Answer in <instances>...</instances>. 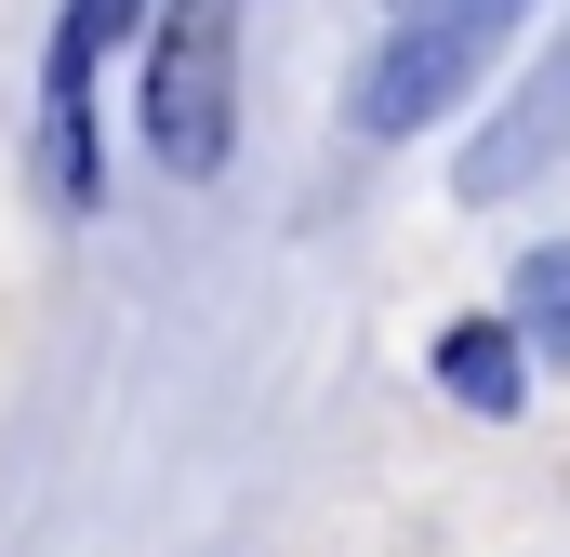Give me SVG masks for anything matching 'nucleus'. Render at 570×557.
<instances>
[{
	"mask_svg": "<svg viewBox=\"0 0 570 557\" xmlns=\"http://www.w3.org/2000/svg\"><path fill=\"white\" fill-rule=\"evenodd\" d=\"M504 332H531L544 359H570V240H544L531 266H518V319Z\"/></svg>",
	"mask_w": 570,
	"mask_h": 557,
	"instance_id": "6",
	"label": "nucleus"
},
{
	"mask_svg": "<svg viewBox=\"0 0 570 557\" xmlns=\"http://www.w3.org/2000/svg\"><path fill=\"white\" fill-rule=\"evenodd\" d=\"M558 159H570V27L544 40V67L504 94V120L464 146V199H518V186L558 173Z\"/></svg>",
	"mask_w": 570,
	"mask_h": 557,
	"instance_id": "4",
	"label": "nucleus"
},
{
	"mask_svg": "<svg viewBox=\"0 0 570 557\" xmlns=\"http://www.w3.org/2000/svg\"><path fill=\"white\" fill-rule=\"evenodd\" d=\"M438 385H451L464 412H518V399H531V385H518V332H504V319H451V332H438Z\"/></svg>",
	"mask_w": 570,
	"mask_h": 557,
	"instance_id": "5",
	"label": "nucleus"
},
{
	"mask_svg": "<svg viewBox=\"0 0 570 557\" xmlns=\"http://www.w3.org/2000/svg\"><path fill=\"white\" fill-rule=\"evenodd\" d=\"M239 134V0H159L146 13V146L159 173H226Z\"/></svg>",
	"mask_w": 570,
	"mask_h": 557,
	"instance_id": "1",
	"label": "nucleus"
},
{
	"mask_svg": "<svg viewBox=\"0 0 570 557\" xmlns=\"http://www.w3.org/2000/svg\"><path fill=\"white\" fill-rule=\"evenodd\" d=\"M159 0H67L53 13V67H40V120H53V186L67 199H94V67H107V40H134Z\"/></svg>",
	"mask_w": 570,
	"mask_h": 557,
	"instance_id": "3",
	"label": "nucleus"
},
{
	"mask_svg": "<svg viewBox=\"0 0 570 557\" xmlns=\"http://www.w3.org/2000/svg\"><path fill=\"white\" fill-rule=\"evenodd\" d=\"M518 13L531 0H399V27H385V53L358 80V134H425L438 107L518 40Z\"/></svg>",
	"mask_w": 570,
	"mask_h": 557,
	"instance_id": "2",
	"label": "nucleus"
}]
</instances>
